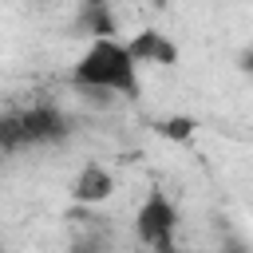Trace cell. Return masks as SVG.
Returning <instances> with one entry per match:
<instances>
[{"label": "cell", "mask_w": 253, "mask_h": 253, "mask_svg": "<svg viewBox=\"0 0 253 253\" xmlns=\"http://www.w3.org/2000/svg\"><path fill=\"white\" fill-rule=\"evenodd\" d=\"M71 79H75L79 87H87V91H119V95H126V99L138 95V67L130 63L126 47H123L119 40H95V43L79 55Z\"/></svg>", "instance_id": "1"}, {"label": "cell", "mask_w": 253, "mask_h": 253, "mask_svg": "<svg viewBox=\"0 0 253 253\" xmlns=\"http://www.w3.org/2000/svg\"><path fill=\"white\" fill-rule=\"evenodd\" d=\"M134 225H138V237H142L154 253H174L170 237H174V225H178V210L170 206V198H166V194H158V190H154V194L142 202V210H138Z\"/></svg>", "instance_id": "2"}, {"label": "cell", "mask_w": 253, "mask_h": 253, "mask_svg": "<svg viewBox=\"0 0 253 253\" xmlns=\"http://www.w3.org/2000/svg\"><path fill=\"white\" fill-rule=\"evenodd\" d=\"M126 55H130V63L138 67V63H158V67H170V63H178V47L162 36V32H154V28H146V32H134L126 43Z\"/></svg>", "instance_id": "3"}, {"label": "cell", "mask_w": 253, "mask_h": 253, "mask_svg": "<svg viewBox=\"0 0 253 253\" xmlns=\"http://www.w3.org/2000/svg\"><path fill=\"white\" fill-rule=\"evenodd\" d=\"M16 123H20V138H24V146H28V142H51V138H63V130H67V119H63L55 107H32V111H20Z\"/></svg>", "instance_id": "4"}, {"label": "cell", "mask_w": 253, "mask_h": 253, "mask_svg": "<svg viewBox=\"0 0 253 253\" xmlns=\"http://www.w3.org/2000/svg\"><path fill=\"white\" fill-rule=\"evenodd\" d=\"M111 194H115V178H111L107 166H95V162H87V166L79 170L75 190H71V198H75L79 206H99V202H107Z\"/></svg>", "instance_id": "5"}, {"label": "cell", "mask_w": 253, "mask_h": 253, "mask_svg": "<svg viewBox=\"0 0 253 253\" xmlns=\"http://www.w3.org/2000/svg\"><path fill=\"white\" fill-rule=\"evenodd\" d=\"M83 24L91 28L95 40H115V24H111V16H107L103 4H87L83 8Z\"/></svg>", "instance_id": "6"}, {"label": "cell", "mask_w": 253, "mask_h": 253, "mask_svg": "<svg viewBox=\"0 0 253 253\" xmlns=\"http://www.w3.org/2000/svg\"><path fill=\"white\" fill-rule=\"evenodd\" d=\"M194 119H186V115H174V119H166V123H158V130L166 134V138H174V142H186L190 134H194Z\"/></svg>", "instance_id": "7"}, {"label": "cell", "mask_w": 253, "mask_h": 253, "mask_svg": "<svg viewBox=\"0 0 253 253\" xmlns=\"http://www.w3.org/2000/svg\"><path fill=\"white\" fill-rule=\"evenodd\" d=\"M20 146H24V138H20V123H16V115H4V119H0V154L20 150Z\"/></svg>", "instance_id": "8"}]
</instances>
